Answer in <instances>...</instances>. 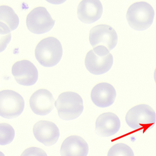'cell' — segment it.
Listing matches in <instances>:
<instances>
[{
    "label": "cell",
    "mask_w": 156,
    "mask_h": 156,
    "mask_svg": "<svg viewBox=\"0 0 156 156\" xmlns=\"http://www.w3.org/2000/svg\"><path fill=\"white\" fill-rule=\"evenodd\" d=\"M30 106L34 114L46 115L54 108L55 99L47 89H41L34 92L30 100Z\"/></svg>",
    "instance_id": "cell-10"
},
{
    "label": "cell",
    "mask_w": 156,
    "mask_h": 156,
    "mask_svg": "<svg viewBox=\"0 0 156 156\" xmlns=\"http://www.w3.org/2000/svg\"><path fill=\"white\" fill-rule=\"evenodd\" d=\"M110 51L103 46H98L87 54L85 64L93 74L98 75L108 72L113 64V57Z\"/></svg>",
    "instance_id": "cell-5"
},
{
    "label": "cell",
    "mask_w": 156,
    "mask_h": 156,
    "mask_svg": "<svg viewBox=\"0 0 156 156\" xmlns=\"http://www.w3.org/2000/svg\"><path fill=\"white\" fill-rule=\"evenodd\" d=\"M55 105L60 118L65 120L77 118L83 113L84 108L82 97L73 92L62 93L55 103Z\"/></svg>",
    "instance_id": "cell-2"
},
{
    "label": "cell",
    "mask_w": 156,
    "mask_h": 156,
    "mask_svg": "<svg viewBox=\"0 0 156 156\" xmlns=\"http://www.w3.org/2000/svg\"><path fill=\"white\" fill-rule=\"evenodd\" d=\"M103 11L99 0H82L77 8V16L83 23L91 24L100 19Z\"/></svg>",
    "instance_id": "cell-12"
},
{
    "label": "cell",
    "mask_w": 156,
    "mask_h": 156,
    "mask_svg": "<svg viewBox=\"0 0 156 156\" xmlns=\"http://www.w3.org/2000/svg\"><path fill=\"white\" fill-rule=\"evenodd\" d=\"M12 73L17 83L21 85H33L38 80V70L35 66L28 60H22L14 63Z\"/></svg>",
    "instance_id": "cell-9"
},
{
    "label": "cell",
    "mask_w": 156,
    "mask_h": 156,
    "mask_svg": "<svg viewBox=\"0 0 156 156\" xmlns=\"http://www.w3.org/2000/svg\"><path fill=\"white\" fill-rule=\"evenodd\" d=\"M120 127V120L114 113L108 112L102 114L96 121L95 132L100 136H113L118 132Z\"/></svg>",
    "instance_id": "cell-14"
},
{
    "label": "cell",
    "mask_w": 156,
    "mask_h": 156,
    "mask_svg": "<svg viewBox=\"0 0 156 156\" xmlns=\"http://www.w3.org/2000/svg\"><path fill=\"white\" fill-rule=\"evenodd\" d=\"M88 150V144L83 138L72 136L64 140L60 152L63 156H86Z\"/></svg>",
    "instance_id": "cell-15"
},
{
    "label": "cell",
    "mask_w": 156,
    "mask_h": 156,
    "mask_svg": "<svg viewBox=\"0 0 156 156\" xmlns=\"http://www.w3.org/2000/svg\"><path fill=\"white\" fill-rule=\"evenodd\" d=\"M126 121L133 129L145 131L149 130L156 123V113L148 105H138L129 110L126 115Z\"/></svg>",
    "instance_id": "cell-4"
},
{
    "label": "cell",
    "mask_w": 156,
    "mask_h": 156,
    "mask_svg": "<svg viewBox=\"0 0 156 156\" xmlns=\"http://www.w3.org/2000/svg\"><path fill=\"white\" fill-rule=\"evenodd\" d=\"M89 41L94 48L97 46H103L110 51L117 44L118 35L111 26L101 24L91 29L89 34Z\"/></svg>",
    "instance_id": "cell-8"
},
{
    "label": "cell",
    "mask_w": 156,
    "mask_h": 156,
    "mask_svg": "<svg viewBox=\"0 0 156 156\" xmlns=\"http://www.w3.org/2000/svg\"><path fill=\"white\" fill-rule=\"evenodd\" d=\"M55 21L44 7H37L31 11L26 19L28 30L33 33L41 34L51 30Z\"/></svg>",
    "instance_id": "cell-7"
},
{
    "label": "cell",
    "mask_w": 156,
    "mask_h": 156,
    "mask_svg": "<svg viewBox=\"0 0 156 156\" xmlns=\"http://www.w3.org/2000/svg\"><path fill=\"white\" fill-rule=\"evenodd\" d=\"M33 133L39 142L48 147L54 145L60 136V131L56 125L46 120L37 122L34 126Z\"/></svg>",
    "instance_id": "cell-11"
},
{
    "label": "cell",
    "mask_w": 156,
    "mask_h": 156,
    "mask_svg": "<svg viewBox=\"0 0 156 156\" xmlns=\"http://www.w3.org/2000/svg\"><path fill=\"white\" fill-rule=\"evenodd\" d=\"M154 80H155V83H156V68L155 69V71H154Z\"/></svg>",
    "instance_id": "cell-20"
},
{
    "label": "cell",
    "mask_w": 156,
    "mask_h": 156,
    "mask_svg": "<svg viewBox=\"0 0 156 156\" xmlns=\"http://www.w3.org/2000/svg\"><path fill=\"white\" fill-rule=\"evenodd\" d=\"M108 156H133L134 152L130 147L124 143H118L113 146L108 153Z\"/></svg>",
    "instance_id": "cell-18"
},
{
    "label": "cell",
    "mask_w": 156,
    "mask_h": 156,
    "mask_svg": "<svg viewBox=\"0 0 156 156\" xmlns=\"http://www.w3.org/2000/svg\"><path fill=\"white\" fill-rule=\"evenodd\" d=\"M62 54L61 42L54 37L43 39L35 48V57L41 65L44 67L55 66L61 61Z\"/></svg>",
    "instance_id": "cell-1"
},
{
    "label": "cell",
    "mask_w": 156,
    "mask_h": 156,
    "mask_svg": "<svg viewBox=\"0 0 156 156\" xmlns=\"http://www.w3.org/2000/svg\"><path fill=\"white\" fill-rule=\"evenodd\" d=\"M116 96L115 89L108 83L98 84L91 91V99L94 104L98 107L106 108L112 105Z\"/></svg>",
    "instance_id": "cell-13"
},
{
    "label": "cell",
    "mask_w": 156,
    "mask_h": 156,
    "mask_svg": "<svg viewBox=\"0 0 156 156\" xmlns=\"http://www.w3.org/2000/svg\"><path fill=\"white\" fill-rule=\"evenodd\" d=\"M24 108L23 98L11 90L0 92V115L4 118H15L20 116Z\"/></svg>",
    "instance_id": "cell-6"
},
{
    "label": "cell",
    "mask_w": 156,
    "mask_h": 156,
    "mask_svg": "<svg viewBox=\"0 0 156 156\" xmlns=\"http://www.w3.org/2000/svg\"><path fill=\"white\" fill-rule=\"evenodd\" d=\"M46 1L51 4L59 5V4H62L66 1V0H46Z\"/></svg>",
    "instance_id": "cell-19"
},
{
    "label": "cell",
    "mask_w": 156,
    "mask_h": 156,
    "mask_svg": "<svg viewBox=\"0 0 156 156\" xmlns=\"http://www.w3.org/2000/svg\"><path fill=\"white\" fill-rule=\"evenodd\" d=\"M154 9L151 5L144 2H136L128 9L126 19L130 27L137 31L149 28L154 20Z\"/></svg>",
    "instance_id": "cell-3"
},
{
    "label": "cell",
    "mask_w": 156,
    "mask_h": 156,
    "mask_svg": "<svg viewBox=\"0 0 156 156\" xmlns=\"http://www.w3.org/2000/svg\"><path fill=\"white\" fill-rule=\"evenodd\" d=\"M15 136V131L12 127L7 123L0 125V145H8L12 142Z\"/></svg>",
    "instance_id": "cell-17"
},
{
    "label": "cell",
    "mask_w": 156,
    "mask_h": 156,
    "mask_svg": "<svg viewBox=\"0 0 156 156\" xmlns=\"http://www.w3.org/2000/svg\"><path fill=\"white\" fill-rule=\"evenodd\" d=\"M1 33L7 34L16 30L19 26L20 20L12 8L9 6L0 7Z\"/></svg>",
    "instance_id": "cell-16"
}]
</instances>
